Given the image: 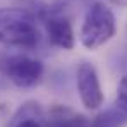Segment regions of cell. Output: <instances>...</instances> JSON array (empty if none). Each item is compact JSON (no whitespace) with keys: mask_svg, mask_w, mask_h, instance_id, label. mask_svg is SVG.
<instances>
[{"mask_svg":"<svg viewBox=\"0 0 127 127\" xmlns=\"http://www.w3.org/2000/svg\"><path fill=\"white\" fill-rule=\"evenodd\" d=\"M45 127H89V119L64 105H55L45 113Z\"/></svg>","mask_w":127,"mask_h":127,"instance_id":"cell-6","label":"cell"},{"mask_svg":"<svg viewBox=\"0 0 127 127\" xmlns=\"http://www.w3.org/2000/svg\"><path fill=\"white\" fill-rule=\"evenodd\" d=\"M89 3L91 0H52L50 3H46V16H65L72 19L79 12V9H88Z\"/></svg>","mask_w":127,"mask_h":127,"instance_id":"cell-7","label":"cell"},{"mask_svg":"<svg viewBox=\"0 0 127 127\" xmlns=\"http://www.w3.org/2000/svg\"><path fill=\"white\" fill-rule=\"evenodd\" d=\"M115 106L127 115V76H122L119 84H117V93H115Z\"/></svg>","mask_w":127,"mask_h":127,"instance_id":"cell-9","label":"cell"},{"mask_svg":"<svg viewBox=\"0 0 127 127\" xmlns=\"http://www.w3.org/2000/svg\"><path fill=\"white\" fill-rule=\"evenodd\" d=\"M12 127H45V126H43L41 120H38V119H26V120L17 122L16 126H12Z\"/></svg>","mask_w":127,"mask_h":127,"instance_id":"cell-10","label":"cell"},{"mask_svg":"<svg viewBox=\"0 0 127 127\" xmlns=\"http://www.w3.org/2000/svg\"><path fill=\"white\" fill-rule=\"evenodd\" d=\"M0 72L17 88H33L43 77V62L24 53H2Z\"/></svg>","mask_w":127,"mask_h":127,"instance_id":"cell-3","label":"cell"},{"mask_svg":"<svg viewBox=\"0 0 127 127\" xmlns=\"http://www.w3.org/2000/svg\"><path fill=\"white\" fill-rule=\"evenodd\" d=\"M127 124V115L115 108H106L89 119V127H124Z\"/></svg>","mask_w":127,"mask_h":127,"instance_id":"cell-8","label":"cell"},{"mask_svg":"<svg viewBox=\"0 0 127 127\" xmlns=\"http://www.w3.org/2000/svg\"><path fill=\"white\" fill-rule=\"evenodd\" d=\"M117 31L115 14L103 0H95L86 9L83 26L79 31V41L88 50H96L108 43Z\"/></svg>","mask_w":127,"mask_h":127,"instance_id":"cell-2","label":"cell"},{"mask_svg":"<svg viewBox=\"0 0 127 127\" xmlns=\"http://www.w3.org/2000/svg\"><path fill=\"white\" fill-rule=\"evenodd\" d=\"M43 26L48 36V41L60 50H72L76 45V34L72 19L65 16H46L43 19Z\"/></svg>","mask_w":127,"mask_h":127,"instance_id":"cell-5","label":"cell"},{"mask_svg":"<svg viewBox=\"0 0 127 127\" xmlns=\"http://www.w3.org/2000/svg\"><path fill=\"white\" fill-rule=\"evenodd\" d=\"M76 88L81 103L86 110H98L103 105V89L95 65L89 62H81L76 70Z\"/></svg>","mask_w":127,"mask_h":127,"instance_id":"cell-4","label":"cell"},{"mask_svg":"<svg viewBox=\"0 0 127 127\" xmlns=\"http://www.w3.org/2000/svg\"><path fill=\"white\" fill-rule=\"evenodd\" d=\"M36 16L26 7H0V45L33 50L40 43Z\"/></svg>","mask_w":127,"mask_h":127,"instance_id":"cell-1","label":"cell"},{"mask_svg":"<svg viewBox=\"0 0 127 127\" xmlns=\"http://www.w3.org/2000/svg\"><path fill=\"white\" fill-rule=\"evenodd\" d=\"M106 2L115 7H127V0H106Z\"/></svg>","mask_w":127,"mask_h":127,"instance_id":"cell-11","label":"cell"}]
</instances>
